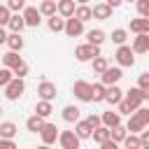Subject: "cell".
<instances>
[{"instance_id": "6da1fadb", "label": "cell", "mask_w": 149, "mask_h": 149, "mask_svg": "<svg viewBox=\"0 0 149 149\" xmlns=\"http://www.w3.org/2000/svg\"><path fill=\"white\" fill-rule=\"evenodd\" d=\"M72 93H74V98H77V100H81V102H91V100H93V84H88V81L79 79V81H74Z\"/></svg>"}, {"instance_id": "7a4b0ae2", "label": "cell", "mask_w": 149, "mask_h": 149, "mask_svg": "<svg viewBox=\"0 0 149 149\" xmlns=\"http://www.w3.org/2000/svg\"><path fill=\"white\" fill-rule=\"evenodd\" d=\"M74 56H77V61H81V63H86V61H93L95 56H100V47H95V44H79L77 49H74Z\"/></svg>"}, {"instance_id": "3957f363", "label": "cell", "mask_w": 149, "mask_h": 149, "mask_svg": "<svg viewBox=\"0 0 149 149\" xmlns=\"http://www.w3.org/2000/svg\"><path fill=\"white\" fill-rule=\"evenodd\" d=\"M23 91H26L23 79H21V77H14V79L5 86V98H7V100H19V98L23 95Z\"/></svg>"}, {"instance_id": "277c9868", "label": "cell", "mask_w": 149, "mask_h": 149, "mask_svg": "<svg viewBox=\"0 0 149 149\" xmlns=\"http://www.w3.org/2000/svg\"><path fill=\"white\" fill-rule=\"evenodd\" d=\"M114 58H116V63H119L121 68H130V65L135 63V51H133V47H126V44H121V47L116 49Z\"/></svg>"}, {"instance_id": "5b68a950", "label": "cell", "mask_w": 149, "mask_h": 149, "mask_svg": "<svg viewBox=\"0 0 149 149\" xmlns=\"http://www.w3.org/2000/svg\"><path fill=\"white\" fill-rule=\"evenodd\" d=\"M58 142H61V147L63 149H79V135L74 133V130H61V135H58Z\"/></svg>"}, {"instance_id": "8992f818", "label": "cell", "mask_w": 149, "mask_h": 149, "mask_svg": "<svg viewBox=\"0 0 149 149\" xmlns=\"http://www.w3.org/2000/svg\"><path fill=\"white\" fill-rule=\"evenodd\" d=\"M81 33H84V21H79L77 16L65 19V35H70V37H79Z\"/></svg>"}, {"instance_id": "52a82bcc", "label": "cell", "mask_w": 149, "mask_h": 149, "mask_svg": "<svg viewBox=\"0 0 149 149\" xmlns=\"http://www.w3.org/2000/svg\"><path fill=\"white\" fill-rule=\"evenodd\" d=\"M23 19H26V26L37 28L40 21H42V12H40V7H26V9H23Z\"/></svg>"}, {"instance_id": "ba28073f", "label": "cell", "mask_w": 149, "mask_h": 149, "mask_svg": "<svg viewBox=\"0 0 149 149\" xmlns=\"http://www.w3.org/2000/svg\"><path fill=\"white\" fill-rule=\"evenodd\" d=\"M123 77V72H121V68H107L102 74H100V81L105 84V86H114L119 79Z\"/></svg>"}, {"instance_id": "9c48e42d", "label": "cell", "mask_w": 149, "mask_h": 149, "mask_svg": "<svg viewBox=\"0 0 149 149\" xmlns=\"http://www.w3.org/2000/svg\"><path fill=\"white\" fill-rule=\"evenodd\" d=\"M40 135H42V142L51 147V144L58 140V135H61V133H58V128H56L54 123H44V126H42V130H40Z\"/></svg>"}, {"instance_id": "30bf717a", "label": "cell", "mask_w": 149, "mask_h": 149, "mask_svg": "<svg viewBox=\"0 0 149 149\" xmlns=\"http://www.w3.org/2000/svg\"><path fill=\"white\" fill-rule=\"evenodd\" d=\"M133 51L135 54H147L149 51V33H137L133 37Z\"/></svg>"}, {"instance_id": "8fae6325", "label": "cell", "mask_w": 149, "mask_h": 149, "mask_svg": "<svg viewBox=\"0 0 149 149\" xmlns=\"http://www.w3.org/2000/svg\"><path fill=\"white\" fill-rule=\"evenodd\" d=\"M37 95H40V100H54L56 98V84H51V81H42L40 86H37Z\"/></svg>"}, {"instance_id": "7c38bea8", "label": "cell", "mask_w": 149, "mask_h": 149, "mask_svg": "<svg viewBox=\"0 0 149 149\" xmlns=\"http://www.w3.org/2000/svg\"><path fill=\"white\" fill-rule=\"evenodd\" d=\"M126 100L137 109V107H142V102H144V91L140 88V86H135V88H128L126 91Z\"/></svg>"}, {"instance_id": "4fadbf2b", "label": "cell", "mask_w": 149, "mask_h": 149, "mask_svg": "<svg viewBox=\"0 0 149 149\" xmlns=\"http://www.w3.org/2000/svg\"><path fill=\"white\" fill-rule=\"evenodd\" d=\"M74 9H77V2H74V0H58V14H61L63 19L74 16Z\"/></svg>"}, {"instance_id": "5bb4252c", "label": "cell", "mask_w": 149, "mask_h": 149, "mask_svg": "<svg viewBox=\"0 0 149 149\" xmlns=\"http://www.w3.org/2000/svg\"><path fill=\"white\" fill-rule=\"evenodd\" d=\"M109 16H112V7H109L107 2H98V5H93V19L105 21V19H109Z\"/></svg>"}, {"instance_id": "9a60e30c", "label": "cell", "mask_w": 149, "mask_h": 149, "mask_svg": "<svg viewBox=\"0 0 149 149\" xmlns=\"http://www.w3.org/2000/svg\"><path fill=\"white\" fill-rule=\"evenodd\" d=\"M21 63H23V58L19 56V51H7V54L2 56V65L9 68V70H14V68L21 65Z\"/></svg>"}, {"instance_id": "2e32d148", "label": "cell", "mask_w": 149, "mask_h": 149, "mask_svg": "<svg viewBox=\"0 0 149 149\" xmlns=\"http://www.w3.org/2000/svg\"><path fill=\"white\" fill-rule=\"evenodd\" d=\"M105 100L109 102V105H119L121 100H123V91L114 84V86H107V95H105Z\"/></svg>"}, {"instance_id": "e0dca14e", "label": "cell", "mask_w": 149, "mask_h": 149, "mask_svg": "<svg viewBox=\"0 0 149 149\" xmlns=\"http://www.w3.org/2000/svg\"><path fill=\"white\" fill-rule=\"evenodd\" d=\"M102 126H107V128H114V126H119L121 123V114L119 112H112V109H107V112H102Z\"/></svg>"}, {"instance_id": "ac0fdd59", "label": "cell", "mask_w": 149, "mask_h": 149, "mask_svg": "<svg viewBox=\"0 0 149 149\" xmlns=\"http://www.w3.org/2000/svg\"><path fill=\"white\" fill-rule=\"evenodd\" d=\"M44 123H47V121H44L40 114H33V116H28V119H26V128H28L30 133H40Z\"/></svg>"}, {"instance_id": "d6986e66", "label": "cell", "mask_w": 149, "mask_h": 149, "mask_svg": "<svg viewBox=\"0 0 149 149\" xmlns=\"http://www.w3.org/2000/svg\"><path fill=\"white\" fill-rule=\"evenodd\" d=\"M74 133L79 135V140H86V137L93 135V128H91V123L84 119V121H77V123H74Z\"/></svg>"}, {"instance_id": "ffe728a7", "label": "cell", "mask_w": 149, "mask_h": 149, "mask_svg": "<svg viewBox=\"0 0 149 149\" xmlns=\"http://www.w3.org/2000/svg\"><path fill=\"white\" fill-rule=\"evenodd\" d=\"M130 30L137 35V33H149V19L147 16H140V19H130Z\"/></svg>"}, {"instance_id": "44dd1931", "label": "cell", "mask_w": 149, "mask_h": 149, "mask_svg": "<svg viewBox=\"0 0 149 149\" xmlns=\"http://www.w3.org/2000/svg\"><path fill=\"white\" fill-rule=\"evenodd\" d=\"M16 133H19L16 123H12V121H2V123H0V137L14 140V135H16Z\"/></svg>"}, {"instance_id": "7402d4cb", "label": "cell", "mask_w": 149, "mask_h": 149, "mask_svg": "<svg viewBox=\"0 0 149 149\" xmlns=\"http://www.w3.org/2000/svg\"><path fill=\"white\" fill-rule=\"evenodd\" d=\"M40 12H42V16H54L58 12V0H42Z\"/></svg>"}, {"instance_id": "603a6c76", "label": "cell", "mask_w": 149, "mask_h": 149, "mask_svg": "<svg viewBox=\"0 0 149 149\" xmlns=\"http://www.w3.org/2000/svg\"><path fill=\"white\" fill-rule=\"evenodd\" d=\"M9 28H12V33H21L23 28H26V19H23V14H12V19H9V23H7Z\"/></svg>"}, {"instance_id": "cb8c5ba5", "label": "cell", "mask_w": 149, "mask_h": 149, "mask_svg": "<svg viewBox=\"0 0 149 149\" xmlns=\"http://www.w3.org/2000/svg\"><path fill=\"white\" fill-rule=\"evenodd\" d=\"M63 119H65L68 123H77V121H79V107H77V105L63 107Z\"/></svg>"}, {"instance_id": "d4e9b609", "label": "cell", "mask_w": 149, "mask_h": 149, "mask_svg": "<svg viewBox=\"0 0 149 149\" xmlns=\"http://www.w3.org/2000/svg\"><path fill=\"white\" fill-rule=\"evenodd\" d=\"M126 128H128V133H135V135H137V133H142L147 126H144V123H142V121H140L135 114H130V116H128V123H126Z\"/></svg>"}, {"instance_id": "484cf974", "label": "cell", "mask_w": 149, "mask_h": 149, "mask_svg": "<svg viewBox=\"0 0 149 149\" xmlns=\"http://www.w3.org/2000/svg\"><path fill=\"white\" fill-rule=\"evenodd\" d=\"M86 40H88V44H95V47H100V44L105 42V33H102L100 28H95V30H88V33H86Z\"/></svg>"}, {"instance_id": "4316f807", "label": "cell", "mask_w": 149, "mask_h": 149, "mask_svg": "<svg viewBox=\"0 0 149 149\" xmlns=\"http://www.w3.org/2000/svg\"><path fill=\"white\" fill-rule=\"evenodd\" d=\"M91 137H93L98 144H102L105 140H109V137H112V133H109V128H107V126H98V128L93 130V135H91Z\"/></svg>"}, {"instance_id": "83f0119b", "label": "cell", "mask_w": 149, "mask_h": 149, "mask_svg": "<svg viewBox=\"0 0 149 149\" xmlns=\"http://www.w3.org/2000/svg\"><path fill=\"white\" fill-rule=\"evenodd\" d=\"M74 16H77L79 21H84V23H86L88 19H93V9H91L88 5H79V7L74 9Z\"/></svg>"}, {"instance_id": "f1b7e54d", "label": "cell", "mask_w": 149, "mask_h": 149, "mask_svg": "<svg viewBox=\"0 0 149 149\" xmlns=\"http://www.w3.org/2000/svg\"><path fill=\"white\" fill-rule=\"evenodd\" d=\"M49 30L51 33H61V30H65V19L63 16H49Z\"/></svg>"}, {"instance_id": "f546056e", "label": "cell", "mask_w": 149, "mask_h": 149, "mask_svg": "<svg viewBox=\"0 0 149 149\" xmlns=\"http://www.w3.org/2000/svg\"><path fill=\"white\" fill-rule=\"evenodd\" d=\"M7 44H9L12 51H21V49H23V37H21V33H12V35L7 37Z\"/></svg>"}, {"instance_id": "4dcf8cb0", "label": "cell", "mask_w": 149, "mask_h": 149, "mask_svg": "<svg viewBox=\"0 0 149 149\" xmlns=\"http://www.w3.org/2000/svg\"><path fill=\"white\" fill-rule=\"evenodd\" d=\"M51 112H54V107H51V102H49V100H40V102L35 105V114H40L42 119H47Z\"/></svg>"}, {"instance_id": "1f68e13d", "label": "cell", "mask_w": 149, "mask_h": 149, "mask_svg": "<svg viewBox=\"0 0 149 149\" xmlns=\"http://www.w3.org/2000/svg\"><path fill=\"white\" fill-rule=\"evenodd\" d=\"M109 133H112V140H114V142H123V140H126V135H128V128L119 123V126L109 128Z\"/></svg>"}, {"instance_id": "d6a6232c", "label": "cell", "mask_w": 149, "mask_h": 149, "mask_svg": "<svg viewBox=\"0 0 149 149\" xmlns=\"http://www.w3.org/2000/svg\"><path fill=\"white\" fill-rule=\"evenodd\" d=\"M123 144H126V149H142V140L135 133H128L126 140H123Z\"/></svg>"}, {"instance_id": "836d02e7", "label": "cell", "mask_w": 149, "mask_h": 149, "mask_svg": "<svg viewBox=\"0 0 149 149\" xmlns=\"http://www.w3.org/2000/svg\"><path fill=\"white\" fill-rule=\"evenodd\" d=\"M107 95V86L100 81V84H93V102H102Z\"/></svg>"}, {"instance_id": "e575fe53", "label": "cell", "mask_w": 149, "mask_h": 149, "mask_svg": "<svg viewBox=\"0 0 149 149\" xmlns=\"http://www.w3.org/2000/svg\"><path fill=\"white\" fill-rule=\"evenodd\" d=\"M107 68H109V63H107V58H105V56H95V58H93V72L102 74Z\"/></svg>"}, {"instance_id": "d590c367", "label": "cell", "mask_w": 149, "mask_h": 149, "mask_svg": "<svg viewBox=\"0 0 149 149\" xmlns=\"http://www.w3.org/2000/svg\"><path fill=\"white\" fill-rule=\"evenodd\" d=\"M12 79H14V70H9V68H0V86L5 88Z\"/></svg>"}, {"instance_id": "8d00e7d4", "label": "cell", "mask_w": 149, "mask_h": 149, "mask_svg": "<svg viewBox=\"0 0 149 149\" xmlns=\"http://www.w3.org/2000/svg\"><path fill=\"white\" fill-rule=\"evenodd\" d=\"M126 37H128V33H126L123 28H116V30H112V42H114V44H119V47H121V44L126 42Z\"/></svg>"}, {"instance_id": "74e56055", "label": "cell", "mask_w": 149, "mask_h": 149, "mask_svg": "<svg viewBox=\"0 0 149 149\" xmlns=\"http://www.w3.org/2000/svg\"><path fill=\"white\" fill-rule=\"evenodd\" d=\"M116 107H119V114H126V116H130V114L135 112V107H133V105H130V102H128L126 98H123V100H121V102H119Z\"/></svg>"}, {"instance_id": "f35d334b", "label": "cell", "mask_w": 149, "mask_h": 149, "mask_svg": "<svg viewBox=\"0 0 149 149\" xmlns=\"http://www.w3.org/2000/svg\"><path fill=\"white\" fill-rule=\"evenodd\" d=\"M9 19H12V9L7 5H0V26H7Z\"/></svg>"}, {"instance_id": "ab89813d", "label": "cell", "mask_w": 149, "mask_h": 149, "mask_svg": "<svg viewBox=\"0 0 149 149\" xmlns=\"http://www.w3.org/2000/svg\"><path fill=\"white\" fill-rule=\"evenodd\" d=\"M133 114H135V116H137V119H140L144 126H149V109H147V107H137Z\"/></svg>"}, {"instance_id": "60d3db41", "label": "cell", "mask_w": 149, "mask_h": 149, "mask_svg": "<svg viewBox=\"0 0 149 149\" xmlns=\"http://www.w3.org/2000/svg\"><path fill=\"white\" fill-rule=\"evenodd\" d=\"M135 5H137L140 16H147L149 19V0H135Z\"/></svg>"}, {"instance_id": "b9f144b4", "label": "cell", "mask_w": 149, "mask_h": 149, "mask_svg": "<svg viewBox=\"0 0 149 149\" xmlns=\"http://www.w3.org/2000/svg\"><path fill=\"white\" fill-rule=\"evenodd\" d=\"M7 7L12 12H21V9H26V0H7Z\"/></svg>"}, {"instance_id": "7bdbcfd3", "label": "cell", "mask_w": 149, "mask_h": 149, "mask_svg": "<svg viewBox=\"0 0 149 149\" xmlns=\"http://www.w3.org/2000/svg\"><path fill=\"white\" fill-rule=\"evenodd\" d=\"M86 121L91 123V128H93V130H95L98 126H102V119H100L98 114H88V116H86Z\"/></svg>"}, {"instance_id": "ee69618b", "label": "cell", "mask_w": 149, "mask_h": 149, "mask_svg": "<svg viewBox=\"0 0 149 149\" xmlns=\"http://www.w3.org/2000/svg\"><path fill=\"white\" fill-rule=\"evenodd\" d=\"M137 86L144 91V88H149V72H142L140 77H137Z\"/></svg>"}, {"instance_id": "f6af8a7d", "label": "cell", "mask_w": 149, "mask_h": 149, "mask_svg": "<svg viewBox=\"0 0 149 149\" xmlns=\"http://www.w3.org/2000/svg\"><path fill=\"white\" fill-rule=\"evenodd\" d=\"M14 74L23 79V77L28 74V65H26V63H21V65H16V68H14Z\"/></svg>"}, {"instance_id": "bcb514c9", "label": "cell", "mask_w": 149, "mask_h": 149, "mask_svg": "<svg viewBox=\"0 0 149 149\" xmlns=\"http://www.w3.org/2000/svg\"><path fill=\"white\" fill-rule=\"evenodd\" d=\"M0 149H16L14 140H7V137H0Z\"/></svg>"}, {"instance_id": "7dc6e473", "label": "cell", "mask_w": 149, "mask_h": 149, "mask_svg": "<svg viewBox=\"0 0 149 149\" xmlns=\"http://www.w3.org/2000/svg\"><path fill=\"white\" fill-rule=\"evenodd\" d=\"M100 149H119V142H114V140L109 137V140H105V142L100 144Z\"/></svg>"}, {"instance_id": "c3c4849f", "label": "cell", "mask_w": 149, "mask_h": 149, "mask_svg": "<svg viewBox=\"0 0 149 149\" xmlns=\"http://www.w3.org/2000/svg\"><path fill=\"white\" fill-rule=\"evenodd\" d=\"M140 140H142V147H144V144H149V130H147V128L140 133Z\"/></svg>"}, {"instance_id": "681fc988", "label": "cell", "mask_w": 149, "mask_h": 149, "mask_svg": "<svg viewBox=\"0 0 149 149\" xmlns=\"http://www.w3.org/2000/svg\"><path fill=\"white\" fill-rule=\"evenodd\" d=\"M105 2H107V5L112 7V9H116V7H119V5L123 2V0H105Z\"/></svg>"}, {"instance_id": "f907efd6", "label": "cell", "mask_w": 149, "mask_h": 149, "mask_svg": "<svg viewBox=\"0 0 149 149\" xmlns=\"http://www.w3.org/2000/svg\"><path fill=\"white\" fill-rule=\"evenodd\" d=\"M7 37H9V35H7V33L2 30V26H0V44H2V42H7Z\"/></svg>"}, {"instance_id": "816d5d0a", "label": "cell", "mask_w": 149, "mask_h": 149, "mask_svg": "<svg viewBox=\"0 0 149 149\" xmlns=\"http://www.w3.org/2000/svg\"><path fill=\"white\" fill-rule=\"evenodd\" d=\"M77 5H88V0H74Z\"/></svg>"}, {"instance_id": "f5cc1de1", "label": "cell", "mask_w": 149, "mask_h": 149, "mask_svg": "<svg viewBox=\"0 0 149 149\" xmlns=\"http://www.w3.org/2000/svg\"><path fill=\"white\" fill-rule=\"evenodd\" d=\"M37 149H49V144H44V142H42V144H40Z\"/></svg>"}, {"instance_id": "db71d44e", "label": "cell", "mask_w": 149, "mask_h": 149, "mask_svg": "<svg viewBox=\"0 0 149 149\" xmlns=\"http://www.w3.org/2000/svg\"><path fill=\"white\" fill-rule=\"evenodd\" d=\"M142 149H149V144H144V147H142Z\"/></svg>"}, {"instance_id": "11a10c76", "label": "cell", "mask_w": 149, "mask_h": 149, "mask_svg": "<svg viewBox=\"0 0 149 149\" xmlns=\"http://www.w3.org/2000/svg\"><path fill=\"white\" fill-rule=\"evenodd\" d=\"M0 114H2V107H0Z\"/></svg>"}, {"instance_id": "9f6ffc18", "label": "cell", "mask_w": 149, "mask_h": 149, "mask_svg": "<svg viewBox=\"0 0 149 149\" xmlns=\"http://www.w3.org/2000/svg\"><path fill=\"white\" fill-rule=\"evenodd\" d=\"M128 2H135V0H128Z\"/></svg>"}, {"instance_id": "6f0895ef", "label": "cell", "mask_w": 149, "mask_h": 149, "mask_svg": "<svg viewBox=\"0 0 149 149\" xmlns=\"http://www.w3.org/2000/svg\"><path fill=\"white\" fill-rule=\"evenodd\" d=\"M61 149H63V147H61Z\"/></svg>"}]
</instances>
